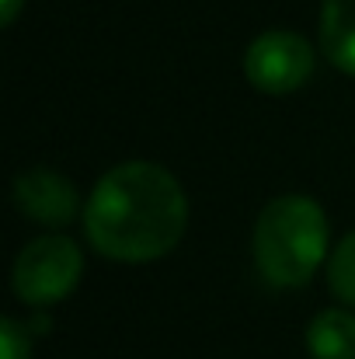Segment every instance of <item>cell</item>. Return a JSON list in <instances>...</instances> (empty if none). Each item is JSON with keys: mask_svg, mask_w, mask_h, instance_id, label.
Wrapping results in <instances>:
<instances>
[{"mask_svg": "<svg viewBox=\"0 0 355 359\" xmlns=\"http://www.w3.org/2000/svg\"><path fill=\"white\" fill-rule=\"evenodd\" d=\"M0 359H32V328L4 318L0 321Z\"/></svg>", "mask_w": 355, "mask_h": 359, "instance_id": "9c48e42d", "label": "cell"}, {"mask_svg": "<svg viewBox=\"0 0 355 359\" xmlns=\"http://www.w3.org/2000/svg\"><path fill=\"white\" fill-rule=\"evenodd\" d=\"M328 217L310 196H279L272 199L254 224L251 255L261 279L275 290H300L328 258Z\"/></svg>", "mask_w": 355, "mask_h": 359, "instance_id": "7a4b0ae2", "label": "cell"}, {"mask_svg": "<svg viewBox=\"0 0 355 359\" xmlns=\"http://www.w3.org/2000/svg\"><path fill=\"white\" fill-rule=\"evenodd\" d=\"M21 7H25V0H0V25H14Z\"/></svg>", "mask_w": 355, "mask_h": 359, "instance_id": "30bf717a", "label": "cell"}, {"mask_svg": "<svg viewBox=\"0 0 355 359\" xmlns=\"http://www.w3.org/2000/svg\"><path fill=\"white\" fill-rule=\"evenodd\" d=\"M314 74V46L293 28L261 32L244 53V77L261 95H293Z\"/></svg>", "mask_w": 355, "mask_h": 359, "instance_id": "277c9868", "label": "cell"}, {"mask_svg": "<svg viewBox=\"0 0 355 359\" xmlns=\"http://www.w3.org/2000/svg\"><path fill=\"white\" fill-rule=\"evenodd\" d=\"M14 206L42 227H67L81 213V192L67 175L53 168H32L14 178Z\"/></svg>", "mask_w": 355, "mask_h": 359, "instance_id": "5b68a950", "label": "cell"}, {"mask_svg": "<svg viewBox=\"0 0 355 359\" xmlns=\"http://www.w3.org/2000/svg\"><path fill=\"white\" fill-rule=\"evenodd\" d=\"M84 276V255L67 234H42L28 241L14 258L11 286L28 307H53L67 300Z\"/></svg>", "mask_w": 355, "mask_h": 359, "instance_id": "3957f363", "label": "cell"}, {"mask_svg": "<svg viewBox=\"0 0 355 359\" xmlns=\"http://www.w3.org/2000/svg\"><path fill=\"white\" fill-rule=\"evenodd\" d=\"M307 349L314 359H355V314L321 311L307 325Z\"/></svg>", "mask_w": 355, "mask_h": 359, "instance_id": "52a82bcc", "label": "cell"}, {"mask_svg": "<svg viewBox=\"0 0 355 359\" xmlns=\"http://www.w3.org/2000/svg\"><path fill=\"white\" fill-rule=\"evenodd\" d=\"M188 227L181 182L153 161H125L98 178L84 203V234L98 255L146 265L178 248Z\"/></svg>", "mask_w": 355, "mask_h": 359, "instance_id": "6da1fadb", "label": "cell"}, {"mask_svg": "<svg viewBox=\"0 0 355 359\" xmlns=\"http://www.w3.org/2000/svg\"><path fill=\"white\" fill-rule=\"evenodd\" d=\"M321 49L342 74L355 77V0H324Z\"/></svg>", "mask_w": 355, "mask_h": 359, "instance_id": "8992f818", "label": "cell"}, {"mask_svg": "<svg viewBox=\"0 0 355 359\" xmlns=\"http://www.w3.org/2000/svg\"><path fill=\"white\" fill-rule=\"evenodd\" d=\"M328 286L345 307H355V231L338 241L328 262Z\"/></svg>", "mask_w": 355, "mask_h": 359, "instance_id": "ba28073f", "label": "cell"}]
</instances>
